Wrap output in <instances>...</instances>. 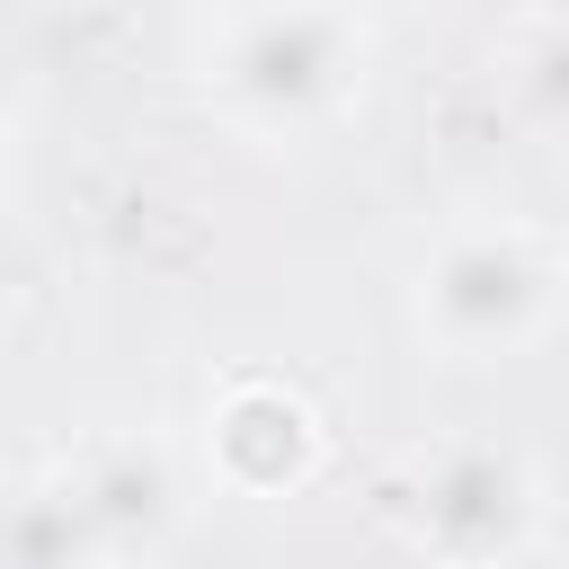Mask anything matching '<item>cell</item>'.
Wrapping results in <instances>:
<instances>
[{
  "mask_svg": "<svg viewBox=\"0 0 569 569\" xmlns=\"http://www.w3.org/2000/svg\"><path fill=\"white\" fill-rule=\"evenodd\" d=\"M373 27L356 0H222L196 36V89L240 142H320L365 107Z\"/></svg>",
  "mask_w": 569,
  "mask_h": 569,
  "instance_id": "obj_1",
  "label": "cell"
},
{
  "mask_svg": "<svg viewBox=\"0 0 569 569\" xmlns=\"http://www.w3.org/2000/svg\"><path fill=\"white\" fill-rule=\"evenodd\" d=\"M560 311H569V258L516 213H462L409 267V329L453 373L533 356L560 329Z\"/></svg>",
  "mask_w": 569,
  "mask_h": 569,
  "instance_id": "obj_2",
  "label": "cell"
},
{
  "mask_svg": "<svg viewBox=\"0 0 569 569\" xmlns=\"http://www.w3.org/2000/svg\"><path fill=\"white\" fill-rule=\"evenodd\" d=\"M551 489L498 436H445L391 480V533L427 569H525L542 551Z\"/></svg>",
  "mask_w": 569,
  "mask_h": 569,
  "instance_id": "obj_3",
  "label": "cell"
},
{
  "mask_svg": "<svg viewBox=\"0 0 569 569\" xmlns=\"http://www.w3.org/2000/svg\"><path fill=\"white\" fill-rule=\"evenodd\" d=\"M53 480L80 516L98 569H151L187 525V462L151 427H89L53 462Z\"/></svg>",
  "mask_w": 569,
  "mask_h": 569,
  "instance_id": "obj_4",
  "label": "cell"
},
{
  "mask_svg": "<svg viewBox=\"0 0 569 569\" xmlns=\"http://www.w3.org/2000/svg\"><path fill=\"white\" fill-rule=\"evenodd\" d=\"M204 471L231 498H302L329 471V418L284 373H231L204 400Z\"/></svg>",
  "mask_w": 569,
  "mask_h": 569,
  "instance_id": "obj_5",
  "label": "cell"
},
{
  "mask_svg": "<svg viewBox=\"0 0 569 569\" xmlns=\"http://www.w3.org/2000/svg\"><path fill=\"white\" fill-rule=\"evenodd\" d=\"M498 89L533 133L569 142V18H525L498 44Z\"/></svg>",
  "mask_w": 569,
  "mask_h": 569,
  "instance_id": "obj_6",
  "label": "cell"
},
{
  "mask_svg": "<svg viewBox=\"0 0 569 569\" xmlns=\"http://www.w3.org/2000/svg\"><path fill=\"white\" fill-rule=\"evenodd\" d=\"M0 569H98V551H89V533H80V516H71L53 471L9 489V507H0Z\"/></svg>",
  "mask_w": 569,
  "mask_h": 569,
  "instance_id": "obj_7",
  "label": "cell"
},
{
  "mask_svg": "<svg viewBox=\"0 0 569 569\" xmlns=\"http://www.w3.org/2000/svg\"><path fill=\"white\" fill-rule=\"evenodd\" d=\"M18 293H27V231H18V213L0 196V320L18 311Z\"/></svg>",
  "mask_w": 569,
  "mask_h": 569,
  "instance_id": "obj_8",
  "label": "cell"
},
{
  "mask_svg": "<svg viewBox=\"0 0 569 569\" xmlns=\"http://www.w3.org/2000/svg\"><path fill=\"white\" fill-rule=\"evenodd\" d=\"M18 187V133H9V116H0V196Z\"/></svg>",
  "mask_w": 569,
  "mask_h": 569,
  "instance_id": "obj_9",
  "label": "cell"
},
{
  "mask_svg": "<svg viewBox=\"0 0 569 569\" xmlns=\"http://www.w3.org/2000/svg\"><path fill=\"white\" fill-rule=\"evenodd\" d=\"M560 258H569V240H560Z\"/></svg>",
  "mask_w": 569,
  "mask_h": 569,
  "instance_id": "obj_10",
  "label": "cell"
}]
</instances>
